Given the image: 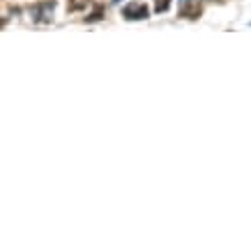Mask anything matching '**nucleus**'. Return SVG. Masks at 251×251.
<instances>
[{
  "label": "nucleus",
  "mask_w": 251,
  "mask_h": 251,
  "mask_svg": "<svg viewBox=\"0 0 251 251\" xmlns=\"http://www.w3.org/2000/svg\"><path fill=\"white\" fill-rule=\"evenodd\" d=\"M122 16H125L127 21H141V19H148V16H150V9H148V5H143V2H129V5L122 7Z\"/></svg>",
  "instance_id": "f257e3e1"
},
{
  "label": "nucleus",
  "mask_w": 251,
  "mask_h": 251,
  "mask_svg": "<svg viewBox=\"0 0 251 251\" xmlns=\"http://www.w3.org/2000/svg\"><path fill=\"white\" fill-rule=\"evenodd\" d=\"M53 9H55V0H44V2H37L30 12H32V19H35V21H51Z\"/></svg>",
  "instance_id": "f03ea898"
},
{
  "label": "nucleus",
  "mask_w": 251,
  "mask_h": 251,
  "mask_svg": "<svg viewBox=\"0 0 251 251\" xmlns=\"http://www.w3.org/2000/svg\"><path fill=\"white\" fill-rule=\"evenodd\" d=\"M88 2H90V0H69V12H81V9L83 7H88Z\"/></svg>",
  "instance_id": "7ed1b4c3"
},
{
  "label": "nucleus",
  "mask_w": 251,
  "mask_h": 251,
  "mask_svg": "<svg viewBox=\"0 0 251 251\" xmlns=\"http://www.w3.org/2000/svg\"><path fill=\"white\" fill-rule=\"evenodd\" d=\"M182 14L187 16V19H196V16L201 14V7H184Z\"/></svg>",
  "instance_id": "20e7f679"
},
{
  "label": "nucleus",
  "mask_w": 251,
  "mask_h": 251,
  "mask_svg": "<svg viewBox=\"0 0 251 251\" xmlns=\"http://www.w3.org/2000/svg\"><path fill=\"white\" fill-rule=\"evenodd\" d=\"M168 7H171V0H157V7L154 9L161 14V12H168Z\"/></svg>",
  "instance_id": "39448f33"
},
{
  "label": "nucleus",
  "mask_w": 251,
  "mask_h": 251,
  "mask_svg": "<svg viewBox=\"0 0 251 251\" xmlns=\"http://www.w3.org/2000/svg\"><path fill=\"white\" fill-rule=\"evenodd\" d=\"M88 19H90V21H99V19H101V7L95 9V12H92V14L88 16Z\"/></svg>",
  "instance_id": "423d86ee"
}]
</instances>
